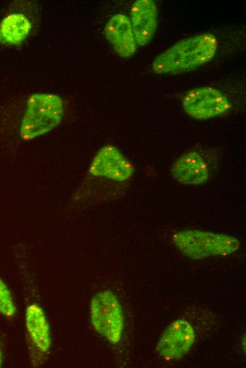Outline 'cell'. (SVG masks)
Here are the masks:
<instances>
[{
    "mask_svg": "<svg viewBox=\"0 0 246 368\" xmlns=\"http://www.w3.org/2000/svg\"><path fill=\"white\" fill-rule=\"evenodd\" d=\"M218 42L210 33L182 39L158 55L152 69L158 74H175L194 70L215 56Z\"/></svg>",
    "mask_w": 246,
    "mask_h": 368,
    "instance_id": "1",
    "label": "cell"
},
{
    "mask_svg": "<svg viewBox=\"0 0 246 368\" xmlns=\"http://www.w3.org/2000/svg\"><path fill=\"white\" fill-rule=\"evenodd\" d=\"M64 115L62 98L52 93H34L28 101L20 127V136L29 141L57 126Z\"/></svg>",
    "mask_w": 246,
    "mask_h": 368,
    "instance_id": "2",
    "label": "cell"
},
{
    "mask_svg": "<svg viewBox=\"0 0 246 368\" xmlns=\"http://www.w3.org/2000/svg\"><path fill=\"white\" fill-rule=\"evenodd\" d=\"M172 241L182 254L192 259L228 255L240 247L239 241L232 236L197 229L180 231Z\"/></svg>",
    "mask_w": 246,
    "mask_h": 368,
    "instance_id": "3",
    "label": "cell"
},
{
    "mask_svg": "<svg viewBox=\"0 0 246 368\" xmlns=\"http://www.w3.org/2000/svg\"><path fill=\"white\" fill-rule=\"evenodd\" d=\"M90 313L94 329L112 344L117 343L124 329V315L115 294L109 290L97 293L90 301Z\"/></svg>",
    "mask_w": 246,
    "mask_h": 368,
    "instance_id": "4",
    "label": "cell"
},
{
    "mask_svg": "<svg viewBox=\"0 0 246 368\" xmlns=\"http://www.w3.org/2000/svg\"><path fill=\"white\" fill-rule=\"evenodd\" d=\"M182 103L185 113L197 120L223 115L230 107L228 99L221 91L209 86L189 91L183 97Z\"/></svg>",
    "mask_w": 246,
    "mask_h": 368,
    "instance_id": "5",
    "label": "cell"
},
{
    "mask_svg": "<svg viewBox=\"0 0 246 368\" xmlns=\"http://www.w3.org/2000/svg\"><path fill=\"white\" fill-rule=\"evenodd\" d=\"M134 172L131 163L112 145H105L98 151L88 171L90 176L115 182L128 180Z\"/></svg>",
    "mask_w": 246,
    "mask_h": 368,
    "instance_id": "6",
    "label": "cell"
},
{
    "mask_svg": "<svg viewBox=\"0 0 246 368\" xmlns=\"http://www.w3.org/2000/svg\"><path fill=\"white\" fill-rule=\"evenodd\" d=\"M195 340V333L187 321L178 319L172 323L161 335L156 351L165 360H177L190 350Z\"/></svg>",
    "mask_w": 246,
    "mask_h": 368,
    "instance_id": "7",
    "label": "cell"
},
{
    "mask_svg": "<svg viewBox=\"0 0 246 368\" xmlns=\"http://www.w3.org/2000/svg\"><path fill=\"white\" fill-rule=\"evenodd\" d=\"M158 8L153 0H137L131 6L130 22L136 45L144 46L153 38L158 25Z\"/></svg>",
    "mask_w": 246,
    "mask_h": 368,
    "instance_id": "8",
    "label": "cell"
},
{
    "mask_svg": "<svg viewBox=\"0 0 246 368\" xmlns=\"http://www.w3.org/2000/svg\"><path fill=\"white\" fill-rule=\"evenodd\" d=\"M171 174L182 185H200L209 179V170L203 157L198 152L190 151L174 162Z\"/></svg>",
    "mask_w": 246,
    "mask_h": 368,
    "instance_id": "9",
    "label": "cell"
},
{
    "mask_svg": "<svg viewBox=\"0 0 246 368\" xmlns=\"http://www.w3.org/2000/svg\"><path fill=\"white\" fill-rule=\"evenodd\" d=\"M105 35L117 54L131 57L136 50V42L130 19L124 14H115L105 27Z\"/></svg>",
    "mask_w": 246,
    "mask_h": 368,
    "instance_id": "10",
    "label": "cell"
},
{
    "mask_svg": "<svg viewBox=\"0 0 246 368\" xmlns=\"http://www.w3.org/2000/svg\"><path fill=\"white\" fill-rule=\"evenodd\" d=\"M25 323L32 347L40 355H47L51 347L49 326L42 309L37 304L28 306Z\"/></svg>",
    "mask_w": 246,
    "mask_h": 368,
    "instance_id": "11",
    "label": "cell"
},
{
    "mask_svg": "<svg viewBox=\"0 0 246 368\" xmlns=\"http://www.w3.org/2000/svg\"><path fill=\"white\" fill-rule=\"evenodd\" d=\"M32 25L29 19L21 13H11L0 22V43L16 45L29 35Z\"/></svg>",
    "mask_w": 246,
    "mask_h": 368,
    "instance_id": "12",
    "label": "cell"
},
{
    "mask_svg": "<svg viewBox=\"0 0 246 368\" xmlns=\"http://www.w3.org/2000/svg\"><path fill=\"white\" fill-rule=\"evenodd\" d=\"M11 294L6 283L0 278V313L6 318H11L16 314Z\"/></svg>",
    "mask_w": 246,
    "mask_h": 368,
    "instance_id": "13",
    "label": "cell"
},
{
    "mask_svg": "<svg viewBox=\"0 0 246 368\" xmlns=\"http://www.w3.org/2000/svg\"><path fill=\"white\" fill-rule=\"evenodd\" d=\"M1 360H2V356H1V348H0V366L1 364Z\"/></svg>",
    "mask_w": 246,
    "mask_h": 368,
    "instance_id": "14",
    "label": "cell"
}]
</instances>
